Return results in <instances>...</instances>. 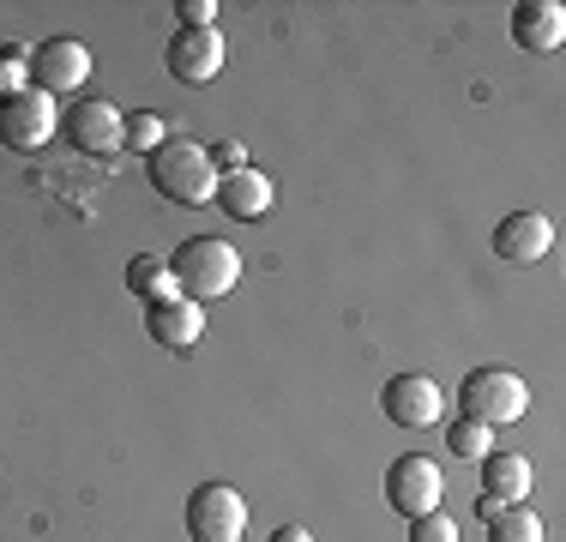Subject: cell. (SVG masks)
<instances>
[{"label":"cell","mask_w":566,"mask_h":542,"mask_svg":"<svg viewBox=\"0 0 566 542\" xmlns=\"http://www.w3.org/2000/svg\"><path fill=\"white\" fill-rule=\"evenodd\" d=\"M85 79H91V49L78 37H49V43L31 49V91L61 97V91H78Z\"/></svg>","instance_id":"obj_9"},{"label":"cell","mask_w":566,"mask_h":542,"mask_svg":"<svg viewBox=\"0 0 566 542\" xmlns=\"http://www.w3.org/2000/svg\"><path fill=\"white\" fill-rule=\"evenodd\" d=\"M458 404H464V416H476L482 428H506L531 410V392H524V379L512 368H476L458 386Z\"/></svg>","instance_id":"obj_3"},{"label":"cell","mask_w":566,"mask_h":542,"mask_svg":"<svg viewBox=\"0 0 566 542\" xmlns=\"http://www.w3.org/2000/svg\"><path fill=\"white\" fill-rule=\"evenodd\" d=\"M164 139H169V133H164V121H157V115H133V121H127V145H133L139 157H151Z\"/></svg>","instance_id":"obj_20"},{"label":"cell","mask_w":566,"mask_h":542,"mask_svg":"<svg viewBox=\"0 0 566 542\" xmlns=\"http://www.w3.org/2000/svg\"><path fill=\"white\" fill-rule=\"evenodd\" d=\"M482 531H489V542H543V519L531 507H494Z\"/></svg>","instance_id":"obj_16"},{"label":"cell","mask_w":566,"mask_h":542,"mask_svg":"<svg viewBox=\"0 0 566 542\" xmlns=\"http://www.w3.org/2000/svg\"><path fill=\"white\" fill-rule=\"evenodd\" d=\"M241 531H248V500L235 488L229 482L193 488V500H187V536L193 542H241Z\"/></svg>","instance_id":"obj_6"},{"label":"cell","mask_w":566,"mask_h":542,"mask_svg":"<svg viewBox=\"0 0 566 542\" xmlns=\"http://www.w3.org/2000/svg\"><path fill=\"white\" fill-rule=\"evenodd\" d=\"M440 494H447V477H440L434 458L403 452V458H392V465H386V507L403 512V519H422V512H434Z\"/></svg>","instance_id":"obj_5"},{"label":"cell","mask_w":566,"mask_h":542,"mask_svg":"<svg viewBox=\"0 0 566 542\" xmlns=\"http://www.w3.org/2000/svg\"><path fill=\"white\" fill-rule=\"evenodd\" d=\"M211 206L223 217H235V223H260L265 211H272V175L265 169H235V175H218V194H211Z\"/></svg>","instance_id":"obj_14"},{"label":"cell","mask_w":566,"mask_h":542,"mask_svg":"<svg viewBox=\"0 0 566 542\" xmlns=\"http://www.w3.org/2000/svg\"><path fill=\"white\" fill-rule=\"evenodd\" d=\"M272 542H314V536H307L302 524H277V531H272Z\"/></svg>","instance_id":"obj_23"},{"label":"cell","mask_w":566,"mask_h":542,"mask_svg":"<svg viewBox=\"0 0 566 542\" xmlns=\"http://www.w3.org/2000/svg\"><path fill=\"white\" fill-rule=\"evenodd\" d=\"M127 290L139 295V302H157V295H175V271H169V260H157V253H139V260L127 265Z\"/></svg>","instance_id":"obj_17"},{"label":"cell","mask_w":566,"mask_h":542,"mask_svg":"<svg viewBox=\"0 0 566 542\" xmlns=\"http://www.w3.org/2000/svg\"><path fill=\"white\" fill-rule=\"evenodd\" d=\"M531 482H536L531 458H518V452L482 458V494H489L494 507H531Z\"/></svg>","instance_id":"obj_15"},{"label":"cell","mask_w":566,"mask_h":542,"mask_svg":"<svg viewBox=\"0 0 566 542\" xmlns=\"http://www.w3.org/2000/svg\"><path fill=\"white\" fill-rule=\"evenodd\" d=\"M410 542H458V524L452 512H422V519H410Z\"/></svg>","instance_id":"obj_19"},{"label":"cell","mask_w":566,"mask_h":542,"mask_svg":"<svg viewBox=\"0 0 566 542\" xmlns=\"http://www.w3.org/2000/svg\"><path fill=\"white\" fill-rule=\"evenodd\" d=\"M169 271H175V295H187V302H218L241 283V253L229 248L218 236H193L181 241V248L169 253Z\"/></svg>","instance_id":"obj_1"},{"label":"cell","mask_w":566,"mask_h":542,"mask_svg":"<svg viewBox=\"0 0 566 542\" xmlns=\"http://www.w3.org/2000/svg\"><path fill=\"white\" fill-rule=\"evenodd\" d=\"M512 43L524 54H555L566 43V7L560 0H518L512 7Z\"/></svg>","instance_id":"obj_13"},{"label":"cell","mask_w":566,"mask_h":542,"mask_svg":"<svg viewBox=\"0 0 566 542\" xmlns=\"http://www.w3.org/2000/svg\"><path fill=\"white\" fill-rule=\"evenodd\" d=\"M548 248H555V223H548L543 211H506L501 223H494V253H501L506 265H536Z\"/></svg>","instance_id":"obj_12"},{"label":"cell","mask_w":566,"mask_h":542,"mask_svg":"<svg viewBox=\"0 0 566 542\" xmlns=\"http://www.w3.org/2000/svg\"><path fill=\"white\" fill-rule=\"evenodd\" d=\"M447 446H452V458H489L494 428H482L476 416H458V423L447 428Z\"/></svg>","instance_id":"obj_18"},{"label":"cell","mask_w":566,"mask_h":542,"mask_svg":"<svg viewBox=\"0 0 566 542\" xmlns=\"http://www.w3.org/2000/svg\"><path fill=\"white\" fill-rule=\"evenodd\" d=\"M164 61H169L175 85H211V79L223 73V37H218V24H211V31H175Z\"/></svg>","instance_id":"obj_11"},{"label":"cell","mask_w":566,"mask_h":542,"mask_svg":"<svg viewBox=\"0 0 566 542\" xmlns=\"http://www.w3.org/2000/svg\"><path fill=\"white\" fill-rule=\"evenodd\" d=\"M55 139V97H43V91H12V97H0V145L19 157L43 152V145Z\"/></svg>","instance_id":"obj_4"},{"label":"cell","mask_w":566,"mask_h":542,"mask_svg":"<svg viewBox=\"0 0 566 542\" xmlns=\"http://www.w3.org/2000/svg\"><path fill=\"white\" fill-rule=\"evenodd\" d=\"M380 410H386V423H398V428H434L440 416H447V392L428 374H392L380 386Z\"/></svg>","instance_id":"obj_8"},{"label":"cell","mask_w":566,"mask_h":542,"mask_svg":"<svg viewBox=\"0 0 566 542\" xmlns=\"http://www.w3.org/2000/svg\"><path fill=\"white\" fill-rule=\"evenodd\" d=\"M206 157H211V169H218V175L248 169V145H241V139H218V145H206Z\"/></svg>","instance_id":"obj_21"},{"label":"cell","mask_w":566,"mask_h":542,"mask_svg":"<svg viewBox=\"0 0 566 542\" xmlns=\"http://www.w3.org/2000/svg\"><path fill=\"white\" fill-rule=\"evenodd\" d=\"M145 175L169 206H211V194H218V169H211L206 145L193 139H164L145 157Z\"/></svg>","instance_id":"obj_2"},{"label":"cell","mask_w":566,"mask_h":542,"mask_svg":"<svg viewBox=\"0 0 566 542\" xmlns=\"http://www.w3.org/2000/svg\"><path fill=\"white\" fill-rule=\"evenodd\" d=\"M61 133H66V145H73L78 157H115L120 145H127V115H120L115 103L91 97V103L66 108Z\"/></svg>","instance_id":"obj_7"},{"label":"cell","mask_w":566,"mask_h":542,"mask_svg":"<svg viewBox=\"0 0 566 542\" xmlns=\"http://www.w3.org/2000/svg\"><path fill=\"white\" fill-rule=\"evenodd\" d=\"M145 332H151L157 350L187 356V350L206 337V308L187 302V295H157V302H145Z\"/></svg>","instance_id":"obj_10"},{"label":"cell","mask_w":566,"mask_h":542,"mask_svg":"<svg viewBox=\"0 0 566 542\" xmlns=\"http://www.w3.org/2000/svg\"><path fill=\"white\" fill-rule=\"evenodd\" d=\"M175 19H181V31H211L218 24V0H181Z\"/></svg>","instance_id":"obj_22"}]
</instances>
